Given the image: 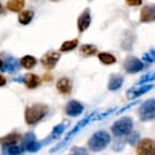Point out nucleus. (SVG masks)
Segmentation results:
<instances>
[{
	"label": "nucleus",
	"instance_id": "nucleus-34",
	"mask_svg": "<svg viewBox=\"0 0 155 155\" xmlns=\"http://www.w3.org/2000/svg\"><path fill=\"white\" fill-rule=\"evenodd\" d=\"M2 67H3V61L0 60V70H2Z\"/></svg>",
	"mask_w": 155,
	"mask_h": 155
},
{
	"label": "nucleus",
	"instance_id": "nucleus-27",
	"mask_svg": "<svg viewBox=\"0 0 155 155\" xmlns=\"http://www.w3.org/2000/svg\"><path fill=\"white\" fill-rule=\"evenodd\" d=\"M155 80V71L151 72V73H147L144 76L140 77V80L138 81V84H144L147 82H150V81H154Z\"/></svg>",
	"mask_w": 155,
	"mask_h": 155
},
{
	"label": "nucleus",
	"instance_id": "nucleus-18",
	"mask_svg": "<svg viewBox=\"0 0 155 155\" xmlns=\"http://www.w3.org/2000/svg\"><path fill=\"white\" fill-rule=\"evenodd\" d=\"M18 70V61L14 58H10L5 61V64H3L2 71L4 72H9V73H14Z\"/></svg>",
	"mask_w": 155,
	"mask_h": 155
},
{
	"label": "nucleus",
	"instance_id": "nucleus-9",
	"mask_svg": "<svg viewBox=\"0 0 155 155\" xmlns=\"http://www.w3.org/2000/svg\"><path fill=\"white\" fill-rule=\"evenodd\" d=\"M124 66H125L126 72H128V73H137V72H139L140 70H143L144 64H143L142 60L137 59L136 56H130V58L126 59Z\"/></svg>",
	"mask_w": 155,
	"mask_h": 155
},
{
	"label": "nucleus",
	"instance_id": "nucleus-13",
	"mask_svg": "<svg viewBox=\"0 0 155 155\" xmlns=\"http://www.w3.org/2000/svg\"><path fill=\"white\" fill-rule=\"evenodd\" d=\"M22 82L25 83V86L28 88V89H34L37 87H39L41 86V77L39 76H37L34 73H27L22 77Z\"/></svg>",
	"mask_w": 155,
	"mask_h": 155
},
{
	"label": "nucleus",
	"instance_id": "nucleus-16",
	"mask_svg": "<svg viewBox=\"0 0 155 155\" xmlns=\"http://www.w3.org/2000/svg\"><path fill=\"white\" fill-rule=\"evenodd\" d=\"M122 83H124V77L121 74H111L107 88H109V91H117L121 88Z\"/></svg>",
	"mask_w": 155,
	"mask_h": 155
},
{
	"label": "nucleus",
	"instance_id": "nucleus-17",
	"mask_svg": "<svg viewBox=\"0 0 155 155\" xmlns=\"http://www.w3.org/2000/svg\"><path fill=\"white\" fill-rule=\"evenodd\" d=\"M21 134L18 133H10L3 138H0V143L3 145H14V144H17L20 140H21Z\"/></svg>",
	"mask_w": 155,
	"mask_h": 155
},
{
	"label": "nucleus",
	"instance_id": "nucleus-35",
	"mask_svg": "<svg viewBox=\"0 0 155 155\" xmlns=\"http://www.w3.org/2000/svg\"><path fill=\"white\" fill-rule=\"evenodd\" d=\"M0 11H2V4H0Z\"/></svg>",
	"mask_w": 155,
	"mask_h": 155
},
{
	"label": "nucleus",
	"instance_id": "nucleus-15",
	"mask_svg": "<svg viewBox=\"0 0 155 155\" xmlns=\"http://www.w3.org/2000/svg\"><path fill=\"white\" fill-rule=\"evenodd\" d=\"M154 88V86L153 84H147V86H143V87H140V88H131V89H128L127 91V98L128 99H137V98H139L140 95H143V94H145V93H148L149 91H151Z\"/></svg>",
	"mask_w": 155,
	"mask_h": 155
},
{
	"label": "nucleus",
	"instance_id": "nucleus-19",
	"mask_svg": "<svg viewBox=\"0 0 155 155\" xmlns=\"http://www.w3.org/2000/svg\"><path fill=\"white\" fill-rule=\"evenodd\" d=\"M33 17H34V12L32 11V10H21L20 11V14H18V22L21 23V25H28V23H31V21L33 20Z\"/></svg>",
	"mask_w": 155,
	"mask_h": 155
},
{
	"label": "nucleus",
	"instance_id": "nucleus-33",
	"mask_svg": "<svg viewBox=\"0 0 155 155\" xmlns=\"http://www.w3.org/2000/svg\"><path fill=\"white\" fill-rule=\"evenodd\" d=\"M6 84V80H5V77L3 74H0V87H3Z\"/></svg>",
	"mask_w": 155,
	"mask_h": 155
},
{
	"label": "nucleus",
	"instance_id": "nucleus-29",
	"mask_svg": "<svg viewBox=\"0 0 155 155\" xmlns=\"http://www.w3.org/2000/svg\"><path fill=\"white\" fill-rule=\"evenodd\" d=\"M138 138H139V133H138V132H132V133H131V136L127 138V142H128L130 144L134 145V144H136V142L138 140Z\"/></svg>",
	"mask_w": 155,
	"mask_h": 155
},
{
	"label": "nucleus",
	"instance_id": "nucleus-20",
	"mask_svg": "<svg viewBox=\"0 0 155 155\" xmlns=\"http://www.w3.org/2000/svg\"><path fill=\"white\" fill-rule=\"evenodd\" d=\"M65 127H66V122H64V124H60V125L55 126V127L53 128V132H51V133H50V136H49V139H47V140H45V142H43L42 144L49 143V142H51V140H54V139L59 138V137L62 134V132L65 131Z\"/></svg>",
	"mask_w": 155,
	"mask_h": 155
},
{
	"label": "nucleus",
	"instance_id": "nucleus-7",
	"mask_svg": "<svg viewBox=\"0 0 155 155\" xmlns=\"http://www.w3.org/2000/svg\"><path fill=\"white\" fill-rule=\"evenodd\" d=\"M60 60V53L58 51H49V53H45L42 59H41V64L43 65V67L45 70H53L56 64L59 62Z\"/></svg>",
	"mask_w": 155,
	"mask_h": 155
},
{
	"label": "nucleus",
	"instance_id": "nucleus-14",
	"mask_svg": "<svg viewBox=\"0 0 155 155\" xmlns=\"http://www.w3.org/2000/svg\"><path fill=\"white\" fill-rule=\"evenodd\" d=\"M56 89L61 94L68 95L72 91V82L67 78V77H61V78L58 80V82H56Z\"/></svg>",
	"mask_w": 155,
	"mask_h": 155
},
{
	"label": "nucleus",
	"instance_id": "nucleus-3",
	"mask_svg": "<svg viewBox=\"0 0 155 155\" xmlns=\"http://www.w3.org/2000/svg\"><path fill=\"white\" fill-rule=\"evenodd\" d=\"M133 128V121L131 117H122L120 120H117L111 127L112 133L116 137H122V136H127L131 133Z\"/></svg>",
	"mask_w": 155,
	"mask_h": 155
},
{
	"label": "nucleus",
	"instance_id": "nucleus-28",
	"mask_svg": "<svg viewBox=\"0 0 155 155\" xmlns=\"http://www.w3.org/2000/svg\"><path fill=\"white\" fill-rule=\"evenodd\" d=\"M142 59H143V61H145V62H154L155 61V50H149L148 53H144L143 54V56H142Z\"/></svg>",
	"mask_w": 155,
	"mask_h": 155
},
{
	"label": "nucleus",
	"instance_id": "nucleus-5",
	"mask_svg": "<svg viewBox=\"0 0 155 155\" xmlns=\"http://www.w3.org/2000/svg\"><path fill=\"white\" fill-rule=\"evenodd\" d=\"M23 151H37L42 148V143H39L35 138V134L33 132H28L25 134L22 138V144H21Z\"/></svg>",
	"mask_w": 155,
	"mask_h": 155
},
{
	"label": "nucleus",
	"instance_id": "nucleus-32",
	"mask_svg": "<svg viewBox=\"0 0 155 155\" xmlns=\"http://www.w3.org/2000/svg\"><path fill=\"white\" fill-rule=\"evenodd\" d=\"M137 103H138V101H137V100H136V101H134V103H131V104H128V105H126V106H124V107H122V109H121V110H119V111H117V114H121V112H124V111H125V110H128V109H130V107H132V106H134V105H136V104H137Z\"/></svg>",
	"mask_w": 155,
	"mask_h": 155
},
{
	"label": "nucleus",
	"instance_id": "nucleus-30",
	"mask_svg": "<svg viewBox=\"0 0 155 155\" xmlns=\"http://www.w3.org/2000/svg\"><path fill=\"white\" fill-rule=\"evenodd\" d=\"M125 2H126L130 6H139V5H142L143 0H125Z\"/></svg>",
	"mask_w": 155,
	"mask_h": 155
},
{
	"label": "nucleus",
	"instance_id": "nucleus-22",
	"mask_svg": "<svg viewBox=\"0 0 155 155\" xmlns=\"http://www.w3.org/2000/svg\"><path fill=\"white\" fill-rule=\"evenodd\" d=\"M97 51H98V49H97V47L93 45V44H83V45L80 47V53H81L83 56H86V58L95 55Z\"/></svg>",
	"mask_w": 155,
	"mask_h": 155
},
{
	"label": "nucleus",
	"instance_id": "nucleus-31",
	"mask_svg": "<svg viewBox=\"0 0 155 155\" xmlns=\"http://www.w3.org/2000/svg\"><path fill=\"white\" fill-rule=\"evenodd\" d=\"M71 153L72 154H87V150L86 149H81V148H73L72 150H71Z\"/></svg>",
	"mask_w": 155,
	"mask_h": 155
},
{
	"label": "nucleus",
	"instance_id": "nucleus-10",
	"mask_svg": "<svg viewBox=\"0 0 155 155\" xmlns=\"http://www.w3.org/2000/svg\"><path fill=\"white\" fill-rule=\"evenodd\" d=\"M139 21L142 23L155 22V4H148L142 8Z\"/></svg>",
	"mask_w": 155,
	"mask_h": 155
},
{
	"label": "nucleus",
	"instance_id": "nucleus-21",
	"mask_svg": "<svg viewBox=\"0 0 155 155\" xmlns=\"http://www.w3.org/2000/svg\"><path fill=\"white\" fill-rule=\"evenodd\" d=\"M25 6L23 0H9L6 3V9L12 12H20Z\"/></svg>",
	"mask_w": 155,
	"mask_h": 155
},
{
	"label": "nucleus",
	"instance_id": "nucleus-12",
	"mask_svg": "<svg viewBox=\"0 0 155 155\" xmlns=\"http://www.w3.org/2000/svg\"><path fill=\"white\" fill-rule=\"evenodd\" d=\"M91 21H92V18H91V12H89V9H87V10H84V11L80 15L78 20H77V26H78V31H80L81 33H83L84 31H87V28L91 26Z\"/></svg>",
	"mask_w": 155,
	"mask_h": 155
},
{
	"label": "nucleus",
	"instance_id": "nucleus-8",
	"mask_svg": "<svg viewBox=\"0 0 155 155\" xmlns=\"http://www.w3.org/2000/svg\"><path fill=\"white\" fill-rule=\"evenodd\" d=\"M137 154L139 155H155V140L142 139L137 145Z\"/></svg>",
	"mask_w": 155,
	"mask_h": 155
},
{
	"label": "nucleus",
	"instance_id": "nucleus-1",
	"mask_svg": "<svg viewBox=\"0 0 155 155\" xmlns=\"http://www.w3.org/2000/svg\"><path fill=\"white\" fill-rule=\"evenodd\" d=\"M49 111V107L45 104H33L28 106L25 111V121L27 125L33 126L43 120Z\"/></svg>",
	"mask_w": 155,
	"mask_h": 155
},
{
	"label": "nucleus",
	"instance_id": "nucleus-26",
	"mask_svg": "<svg viewBox=\"0 0 155 155\" xmlns=\"http://www.w3.org/2000/svg\"><path fill=\"white\" fill-rule=\"evenodd\" d=\"M3 153L4 154H21V153H23V149H22V147H17L16 144L3 145Z\"/></svg>",
	"mask_w": 155,
	"mask_h": 155
},
{
	"label": "nucleus",
	"instance_id": "nucleus-24",
	"mask_svg": "<svg viewBox=\"0 0 155 155\" xmlns=\"http://www.w3.org/2000/svg\"><path fill=\"white\" fill-rule=\"evenodd\" d=\"M98 59L101 64L104 65H112L116 62V58L109 53H99L98 54Z\"/></svg>",
	"mask_w": 155,
	"mask_h": 155
},
{
	"label": "nucleus",
	"instance_id": "nucleus-6",
	"mask_svg": "<svg viewBox=\"0 0 155 155\" xmlns=\"http://www.w3.org/2000/svg\"><path fill=\"white\" fill-rule=\"evenodd\" d=\"M95 116H97V114L94 112V114H91V115L88 116V117H86V119L81 120L78 124H77V125L73 127V130H71V131L67 133V136H66V139L64 140V143H62V144H65L66 142H68V140H70V139H71V138H72V137H73V136H74L77 132H80V131H81V128H83V127H84L86 125H88V124H89L92 120H94L93 117H95ZM62 144H61V145H62ZM61 145H59V147H56L55 149H53V150H51V153H54V151H56L58 149H60V147H61Z\"/></svg>",
	"mask_w": 155,
	"mask_h": 155
},
{
	"label": "nucleus",
	"instance_id": "nucleus-2",
	"mask_svg": "<svg viewBox=\"0 0 155 155\" xmlns=\"http://www.w3.org/2000/svg\"><path fill=\"white\" fill-rule=\"evenodd\" d=\"M110 143V136L105 131H99L94 133L88 140V148L92 151H100Z\"/></svg>",
	"mask_w": 155,
	"mask_h": 155
},
{
	"label": "nucleus",
	"instance_id": "nucleus-11",
	"mask_svg": "<svg viewBox=\"0 0 155 155\" xmlns=\"http://www.w3.org/2000/svg\"><path fill=\"white\" fill-rule=\"evenodd\" d=\"M65 112L71 116V117H76V116H80L82 112H83V105L77 101V100H71L66 107H65Z\"/></svg>",
	"mask_w": 155,
	"mask_h": 155
},
{
	"label": "nucleus",
	"instance_id": "nucleus-23",
	"mask_svg": "<svg viewBox=\"0 0 155 155\" xmlns=\"http://www.w3.org/2000/svg\"><path fill=\"white\" fill-rule=\"evenodd\" d=\"M37 65V59L32 55H25L21 59V66L26 70H31Z\"/></svg>",
	"mask_w": 155,
	"mask_h": 155
},
{
	"label": "nucleus",
	"instance_id": "nucleus-36",
	"mask_svg": "<svg viewBox=\"0 0 155 155\" xmlns=\"http://www.w3.org/2000/svg\"><path fill=\"white\" fill-rule=\"evenodd\" d=\"M53 2H58V0H53Z\"/></svg>",
	"mask_w": 155,
	"mask_h": 155
},
{
	"label": "nucleus",
	"instance_id": "nucleus-25",
	"mask_svg": "<svg viewBox=\"0 0 155 155\" xmlns=\"http://www.w3.org/2000/svg\"><path fill=\"white\" fill-rule=\"evenodd\" d=\"M77 45H78V39H71V41H66L61 44L60 47V51L66 53V51H71L73 50Z\"/></svg>",
	"mask_w": 155,
	"mask_h": 155
},
{
	"label": "nucleus",
	"instance_id": "nucleus-4",
	"mask_svg": "<svg viewBox=\"0 0 155 155\" xmlns=\"http://www.w3.org/2000/svg\"><path fill=\"white\" fill-rule=\"evenodd\" d=\"M139 119L140 121H151L155 119V99H148L139 106Z\"/></svg>",
	"mask_w": 155,
	"mask_h": 155
}]
</instances>
